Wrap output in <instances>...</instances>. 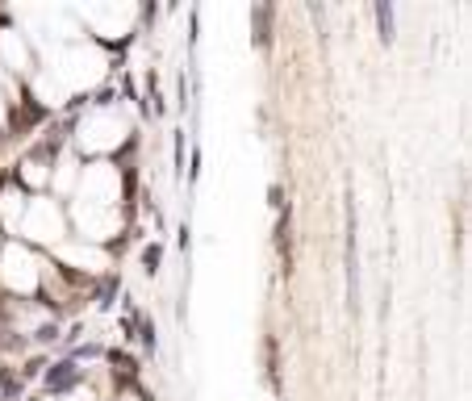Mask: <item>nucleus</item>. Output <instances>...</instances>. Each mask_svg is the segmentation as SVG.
I'll return each instance as SVG.
<instances>
[{
    "label": "nucleus",
    "instance_id": "f257e3e1",
    "mask_svg": "<svg viewBox=\"0 0 472 401\" xmlns=\"http://www.w3.org/2000/svg\"><path fill=\"white\" fill-rule=\"evenodd\" d=\"M347 301L351 314L359 310V234H355V209L347 205Z\"/></svg>",
    "mask_w": 472,
    "mask_h": 401
},
{
    "label": "nucleus",
    "instance_id": "f03ea898",
    "mask_svg": "<svg viewBox=\"0 0 472 401\" xmlns=\"http://www.w3.org/2000/svg\"><path fill=\"white\" fill-rule=\"evenodd\" d=\"M76 380H80V368H76V364H59L55 372L46 376V385H50V389H71Z\"/></svg>",
    "mask_w": 472,
    "mask_h": 401
},
{
    "label": "nucleus",
    "instance_id": "7ed1b4c3",
    "mask_svg": "<svg viewBox=\"0 0 472 401\" xmlns=\"http://www.w3.org/2000/svg\"><path fill=\"white\" fill-rule=\"evenodd\" d=\"M372 13H377V25H381V42L389 46L393 42V5H389V0H377Z\"/></svg>",
    "mask_w": 472,
    "mask_h": 401
},
{
    "label": "nucleus",
    "instance_id": "20e7f679",
    "mask_svg": "<svg viewBox=\"0 0 472 401\" xmlns=\"http://www.w3.org/2000/svg\"><path fill=\"white\" fill-rule=\"evenodd\" d=\"M159 260H164L159 247H146V251H142V268H146V272H159Z\"/></svg>",
    "mask_w": 472,
    "mask_h": 401
},
{
    "label": "nucleus",
    "instance_id": "39448f33",
    "mask_svg": "<svg viewBox=\"0 0 472 401\" xmlns=\"http://www.w3.org/2000/svg\"><path fill=\"white\" fill-rule=\"evenodd\" d=\"M255 21H259V46H268L272 34H268V9H255Z\"/></svg>",
    "mask_w": 472,
    "mask_h": 401
},
{
    "label": "nucleus",
    "instance_id": "423d86ee",
    "mask_svg": "<svg viewBox=\"0 0 472 401\" xmlns=\"http://www.w3.org/2000/svg\"><path fill=\"white\" fill-rule=\"evenodd\" d=\"M142 343H146V347H150V351H155V326H150V322H146V326H142Z\"/></svg>",
    "mask_w": 472,
    "mask_h": 401
}]
</instances>
